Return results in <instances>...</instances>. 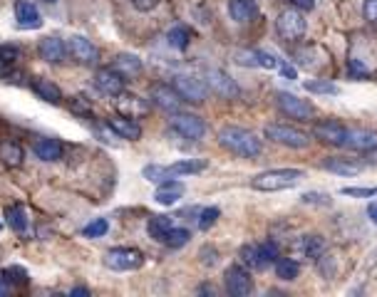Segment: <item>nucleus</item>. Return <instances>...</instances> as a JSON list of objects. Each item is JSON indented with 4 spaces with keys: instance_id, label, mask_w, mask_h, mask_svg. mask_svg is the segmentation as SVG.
I'll return each mask as SVG.
<instances>
[{
    "instance_id": "7",
    "label": "nucleus",
    "mask_w": 377,
    "mask_h": 297,
    "mask_svg": "<svg viewBox=\"0 0 377 297\" xmlns=\"http://www.w3.org/2000/svg\"><path fill=\"white\" fill-rule=\"evenodd\" d=\"M171 85H174V89L181 94V99H184V102L201 104L204 99H206V94H208L206 85H204L201 80H197V77H192V75H176Z\"/></svg>"
},
{
    "instance_id": "1",
    "label": "nucleus",
    "mask_w": 377,
    "mask_h": 297,
    "mask_svg": "<svg viewBox=\"0 0 377 297\" xmlns=\"http://www.w3.org/2000/svg\"><path fill=\"white\" fill-rule=\"evenodd\" d=\"M219 144L229 149L231 154H239V157L246 159H253L261 154V139L253 131L241 129V126H224L219 131Z\"/></svg>"
},
{
    "instance_id": "50",
    "label": "nucleus",
    "mask_w": 377,
    "mask_h": 297,
    "mask_svg": "<svg viewBox=\"0 0 377 297\" xmlns=\"http://www.w3.org/2000/svg\"><path fill=\"white\" fill-rule=\"evenodd\" d=\"M367 216H370V221L377 226V203H370V205H367Z\"/></svg>"
},
{
    "instance_id": "41",
    "label": "nucleus",
    "mask_w": 377,
    "mask_h": 297,
    "mask_svg": "<svg viewBox=\"0 0 377 297\" xmlns=\"http://www.w3.org/2000/svg\"><path fill=\"white\" fill-rule=\"evenodd\" d=\"M236 62L241 67H258V50H239L236 52Z\"/></svg>"
},
{
    "instance_id": "16",
    "label": "nucleus",
    "mask_w": 377,
    "mask_h": 297,
    "mask_svg": "<svg viewBox=\"0 0 377 297\" xmlns=\"http://www.w3.org/2000/svg\"><path fill=\"white\" fill-rule=\"evenodd\" d=\"M107 126H110L117 136H122V139L137 141L139 136H142V126L137 124V119L125 117V114H120V117H112L110 122H107Z\"/></svg>"
},
{
    "instance_id": "37",
    "label": "nucleus",
    "mask_w": 377,
    "mask_h": 297,
    "mask_svg": "<svg viewBox=\"0 0 377 297\" xmlns=\"http://www.w3.org/2000/svg\"><path fill=\"white\" fill-rule=\"evenodd\" d=\"M3 280L13 282V285H22V282H28V270L20 268V265H10L3 270Z\"/></svg>"
},
{
    "instance_id": "19",
    "label": "nucleus",
    "mask_w": 377,
    "mask_h": 297,
    "mask_svg": "<svg viewBox=\"0 0 377 297\" xmlns=\"http://www.w3.org/2000/svg\"><path fill=\"white\" fill-rule=\"evenodd\" d=\"M206 77H208V85H211V89H213V92H219L221 97H236V94H239V87H236V82L231 80L224 70H208Z\"/></svg>"
},
{
    "instance_id": "13",
    "label": "nucleus",
    "mask_w": 377,
    "mask_h": 297,
    "mask_svg": "<svg viewBox=\"0 0 377 297\" xmlns=\"http://www.w3.org/2000/svg\"><path fill=\"white\" fill-rule=\"evenodd\" d=\"M152 102L157 104L159 109H164V112H179L181 107V94L174 89V85H154L152 87Z\"/></svg>"
},
{
    "instance_id": "34",
    "label": "nucleus",
    "mask_w": 377,
    "mask_h": 297,
    "mask_svg": "<svg viewBox=\"0 0 377 297\" xmlns=\"http://www.w3.org/2000/svg\"><path fill=\"white\" fill-rule=\"evenodd\" d=\"M295 245L303 250V255H306V258H318V255H320V250H322V240L318 236H303Z\"/></svg>"
},
{
    "instance_id": "17",
    "label": "nucleus",
    "mask_w": 377,
    "mask_h": 297,
    "mask_svg": "<svg viewBox=\"0 0 377 297\" xmlns=\"http://www.w3.org/2000/svg\"><path fill=\"white\" fill-rule=\"evenodd\" d=\"M345 146H350L353 152H372L377 149V134L375 131H367V129H353L348 131V141Z\"/></svg>"
},
{
    "instance_id": "30",
    "label": "nucleus",
    "mask_w": 377,
    "mask_h": 297,
    "mask_svg": "<svg viewBox=\"0 0 377 297\" xmlns=\"http://www.w3.org/2000/svg\"><path fill=\"white\" fill-rule=\"evenodd\" d=\"M17 57H20V50L17 48H10V45L0 48V80L13 75V65H15Z\"/></svg>"
},
{
    "instance_id": "8",
    "label": "nucleus",
    "mask_w": 377,
    "mask_h": 297,
    "mask_svg": "<svg viewBox=\"0 0 377 297\" xmlns=\"http://www.w3.org/2000/svg\"><path fill=\"white\" fill-rule=\"evenodd\" d=\"M171 129L184 136V139H192V141L201 139V136L206 134V124H204L201 119L194 117V114H184V112H174V117H171Z\"/></svg>"
},
{
    "instance_id": "5",
    "label": "nucleus",
    "mask_w": 377,
    "mask_h": 297,
    "mask_svg": "<svg viewBox=\"0 0 377 297\" xmlns=\"http://www.w3.org/2000/svg\"><path fill=\"white\" fill-rule=\"evenodd\" d=\"M142 263H144V255L142 250L137 248H112L110 253H107V258H104V265L117 273L137 270V268H142Z\"/></svg>"
},
{
    "instance_id": "40",
    "label": "nucleus",
    "mask_w": 377,
    "mask_h": 297,
    "mask_svg": "<svg viewBox=\"0 0 377 297\" xmlns=\"http://www.w3.org/2000/svg\"><path fill=\"white\" fill-rule=\"evenodd\" d=\"M280 62H283V59H278L273 52H266V50H258V67H263V70H278Z\"/></svg>"
},
{
    "instance_id": "28",
    "label": "nucleus",
    "mask_w": 377,
    "mask_h": 297,
    "mask_svg": "<svg viewBox=\"0 0 377 297\" xmlns=\"http://www.w3.org/2000/svg\"><path fill=\"white\" fill-rule=\"evenodd\" d=\"M6 223L13 228V231L22 236V233L28 231V211H25L22 205H10V208L6 211Z\"/></svg>"
},
{
    "instance_id": "15",
    "label": "nucleus",
    "mask_w": 377,
    "mask_h": 297,
    "mask_svg": "<svg viewBox=\"0 0 377 297\" xmlns=\"http://www.w3.org/2000/svg\"><path fill=\"white\" fill-rule=\"evenodd\" d=\"M15 20H17V27L22 30H38L43 25V17H40L38 8L28 0H17L15 3Z\"/></svg>"
},
{
    "instance_id": "25",
    "label": "nucleus",
    "mask_w": 377,
    "mask_h": 297,
    "mask_svg": "<svg viewBox=\"0 0 377 297\" xmlns=\"http://www.w3.org/2000/svg\"><path fill=\"white\" fill-rule=\"evenodd\" d=\"M35 157L40 161H60L62 159V144L57 139H40L35 141Z\"/></svg>"
},
{
    "instance_id": "52",
    "label": "nucleus",
    "mask_w": 377,
    "mask_h": 297,
    "mask_svg": "<svg viewBox=\"0 0 377 297\" xmlns=\"http://www.w3.org/2000/svg\"><path fill=\"white\" fill-rule=\"evenodd\" d=\"M70 295H75V297H77V295H83V297H87V295H90V290H87V287H75V290H72V292H70Z\"/></svg>"
},
{
    "instance_id": "24",
    "label": "nucleus",
    "mask_w": 377,
    "mask_h": 297,
    "mask_svg": "<svg viewBox=\"0 0 377 297\" xmlns=\"http://www.w3.org/2000/svg\"><path fill=\"white\" fill-rule=\"evenodd\" d=\"M0 161L6 164L8 168H17L25 161V149L17 141H3L0 144Z\"/></svg>"
},
{
    "instance_id": "26",
    "label": "nucleus",
    "mask_w": 377,
    "mask_h": 297,
    "mask_svg": "<svg viewBox=\"0 0 377 297\" xmlns=\"http://www.w3.org/2000/svg\"><path fill=\"white\" fill-rule=\"evenodd\" d=\"M229 13H231V20H236V22H248L258 15L253 0H231Z\"/></svg>"
},
{
    "instance_id": "2",
    "label": "nucleus",
    "mask_w": 377,
    "mask_h": 297,
    "mask_svg": "<svg viewBox=\"0 0 377 297\" xmlns=\"http://www.w3.org/2000/svg\"><path fill=\"white\" fill-rule=\"evenodd\" d=\"M303 178L301 168H273V171L258 173L253 176L251 186L256 191H266V194H273V191H285L290 186H295Z\"/></svg>"
},
{
    "instance_id": "18",
    "label": "nucleus",
    "mask_w": 377,
    "mask_h": 297,
    "mask_svg": "<svg viewBox=\"0 0 377 297\" xmlns=\"http://www.w3.org/2000/svg\"><path fill=\"white\" fill-rule=\"evenodd\" d=\"M40 55H43L45 62L50 65H57L62 62L67 55V43H62L60 38H43L40 40Z\"/></svg>"
},
{
    "instance_id": "6",
    "label": "nucleus",
    "mask_w": 377,
    "mask_h": 297,
    "mask_svg": "<svg viewBox=\"0 0 377 297\" xmlns=\"http://www.w3.org/2000/svg\"><path fill=\"white\" fill-rule=\"evenodd\" d=\"M278 109L290 119H298V122H311L313 117V104L306 102V99L295 97L290 92H278V99H276Z\"/></svg>"
},
{
    "instance_id": "53",
    "label": "nucleus",
    "mask_w": 377,
    "mask_h": 297,
    "mask_svg": "<svg viewBox=\"0 0 377 297\" xmlns=\"http://www.w3.org/2000/svg\"><path fill=\"white\" fill-rule=\"evenodd\" d=\"M43 3H57V0H43Z\"/></svg>"
},
{
    "instance_id": "32",
    "label": "nucleus",
    "mask_w": 377,
    "mask_h": 297,
    "mask_svg": "<svg viewBox=\"0 0 377 297\" xmlns=\"http://www.w3.org/2000/svg\"><path fill=\"white\" fill-rule=\"evenodd\" d=\"M298 273H301V265L295 263L293 258H278L276 260V275H278L280 280H295Z\"/></svg>"
},
{
    "instance_id": "45",
    "label": "nucleus",
    "mask_w": 377,
    "mask_h": 297,
    "mask_svg": "<svg viewBox=\"0 0 377 297\" xmlns=\"http://www.w3.org/2000/svg\"><path fill=\"white\" fill-rule=\"evenodd\" d=\"M375 194L377 189H343V196H360V198H370Z\"/></svg>"
},
{
    "instance_id": "9",
    "label": "nucleus",
    "mask_w": 377,
    "mask_h": 297,
    "mask_svg": "<svg viewBox=\"0 0 377 297\" xmlns=\"http://www.w3.org/2000/svg\"><path fill=\"white\" fill-rule=\"evenodd\" d=\"M313 136L330 146H345L348 141V129H345L340 122H333V119H322L313 126Z\"/></svg>"
},
{
    "instance_id": "27",
    "label": "nucleus",
    "mask_w": 377,
    "mask_h": 297,
    "mask_svg": "<svg viewBox=\"0 0 377 297\" xmlns=\"http://www.w3.org/2000/svg\"><path fill=\"white\" fill-rule=\"evenodd\" d=\"M112 67L125 77H137L139 72H142V59H139L137 55L125 52V55H117L115 62H112Z\"/></svg>"
},
{
    "instance_id": "12",
    "label": "nucleus",
    "mask_w": 377,
    "mask_h": 297,
    "mask_svg": "<svg viewBox=\"0 0 377 297\" xmlns=\"http://www.w3.org/2000/svg\"><path fill=\"white\" fill-rule=\"evenodd\" d=\"M67 55L75 62H80V65H94L97 62V48L87 38H83V35H72L67 40Z\"/></svg>"
},
{
    "instance_id": "3",
    "label": "nucleus",
    "mask_w": 377,
    "mask_h": 297,
    "mask_svg": "<svg viewBox=\"0 0 377 297\" xmlns=\"http://www.w3.org/2000/svg\"><path fill=\"white\" fill-rule=\"evenodd\" d=\"M276 33L280 35V40L285 43H298L306 35V17L298 8H285L276 20Z\"/></svg>"
},
{
    "instance_id": "11",
    "label": "nucleus",
    "mask_w": 377,
    "mask_h": 297,
    "mask_svg": "<svg viewBox=\"0 0 377 297\" xmlns=\"http://www.w3.org/2000/svg\"><path fill=\"white\" fill-rule=\"evenodd\" d=\"M125 75L115 70V67H104L94 75V87H97L99 92L107 94V97H117V94L125 92Z\"/></svg>"
},
{
    "instance_id": "21",
    "label": "nucleus",
    "mask_w": 377,
    "mask_h": 297,
    "mask_svg": "<svg viewBox=\"0 0 377 297\" xmlns=\"http://www.w3.org/2000/svg\"><path fill=\"white\" fill-rule=\"evenodd\" d=\"M239 255H241V260H243V265H248L251 270H263V268L268 265V258H266V250H263V243L243 245Z\"/></svg>"
},
{
    "instance_id": "31",
    "label": "nucleus",
    "mask_w": 377,
    "mask_h": 297,
    "mask_svg": "<svg viewBox=\"0 0 377 297\" xmlns=\"http://www.w3.org/2000/svg\"><path fill=\"white\" fill-rule=\"evenodd\" d=\"M171 228H174V226H171V218H169V216H154L152 221H149L147 231H149V236H152L154 240L164 243L166 233H169Z\"/></svg>"
},
{
    "instance_id": "38",
    "label": "nucleus",
    "mask_w": 377,
    "mask_h": 297,
    "mask_svg": "<svg viewBox=\"0 0 377 297\" xmlns=\"http://www.w3.org/2000/svg\"><path fill=\"white\" fill-rule=\"evenodd\" d=\"M107 231H110V223L104 221V218H97V221L87 223V226L83 228V236L85 238H102Z\"/></svg>"
},
{
    "instance_id": "22",
    "label": "nucleus",
    "mask_w": 377,
    "mask_h": 297,
    "mask_svg": "<svg viewBox=\"0 0 377 297\" xmlns=\"http://www.w3.org/2000/svg\"><path fill=\"white\" fill-rule=\"evenodd\" d=\"M33 92L38 94L43 102H48V104H60L62 102V89L55 85V82H50V80H33Z\"/></svg>"
},
{
    "instance_id": "47",
    "label": "nucleus",
    "mask_w": 377,
    "mask_h": 297,
    "mask_svg": "<svg viewBox=\"0 0 377 297\" xmlns=\"http://www.w3.org/2000/svg\"><path fill=\"white\" fill-rule=\"evenodd\" d=\"M280 75L285 77V80H295V75H298V72H295V67L293 65H288V62H280Z\"/></svg>"
},
{
    "instance_id": "51",
    "label": "nucleus",
    "mask_w": 377,
    "mask_h": 297,
    "mask_svg": "<svg viewBox=\"0 0 377 297\" xmlns=\"http://www.w3.org/2000/svg\"><path fill=\"white\" fill-rule=\"evenodd\" d=\"M10 292V282L8 280H0V297H6Z\"/></svg>"
},
{
    "instance_id": "4",
    "label": "nucleus",
    "mask_w": 377,
    "mask_h": 297,
    "mask_svg": "<svg viewBox=\"0 0 377 297\" xmlns=\"http://www.w3.org/2000/svg\"><path fill=\"white\" fill-rule=\"evenodd\" d=\"M266 136L276 144H283V146H290V149H306L311 144V136L306 131L295 129V126H288V124H268L266 126Z\"/></svg>"
},
{
    "instance_id": "33",
    "label": "nucleus",
    "mask_w": 377,
    "mask_h": 297,
    "mask_svg": "<svg viewBox=\"0 0 377 297\" xmlns=\"http://www.w3.org/2000/svg\"><path fill=\"white\" fill-rule=\"evenodd\" d=\"M166 40H169V45L174 50H186L189 48V40H192V33H189L184 25H176L166 33Z\"/></svg>"
},
{
    "instance_id": "39",
    "label": "nucleus",
    "mask_w": 377,
    "mask_h": 297,
    "mask_svg": "<svg viewBox=\"0 0 377 297\" xmlns=\"http://www.w3.org/2000/svg\"><path fill=\"white\" fill-rule=\"evenodd\" d=\"M144 178L147 181H152V184H162V181H166V166H159V164H149V166H144Z\"/></svg>"
},
{
    "instance_id": "35",
    "label": "nucleus",
    "mask_w": 377,
    "mask_h": 297,
    "mask_svg": "<svg viewBox=\"0 0 377 297\" xmlns=\"http://www.w3.org/2000/svg\"><path fill=\"white\" fill-rule=\"evenodd\" d=\"M308 92L313 94H340V87L333 85V82H322V80H311L303 85Z\"/></svg>"
},
{
    "instance_id": "44",
    "label": "nucleus",
    "mask_w": 377,
    "mask_h": 297,
    "mask_svg": "<svg viewBox=\"0 0 377 297\" xmlns=\"http://www.w3.org/2000/svg\"><path fill=\"white\" fill-rule=\"evenodd\" d=\"M131 6L137 8L139 13H149L159 6V0H131Z\"/></svg>"
},
{
    "instance_id": "46",
    "label": "nucleus",
    "mask_w": 377,
    "mask_h": 297,
    "mask_svg": "<svg viewBox=\"0 0 377 297\" xmlns=\"http://www.w3.org/2000/svg\"><path fill=\"white\" fill-rule=\"evenodd\" d=\"M348 70H350V75H355V77H365L367 72H365V67L357 62V59H350L348 62Z\"/></svg>"
},
{
    "instance_id": "43",
    "label": "nucleus",
    "mask_w": 377,
    "mask_h": 297,
    "mask_svg": "<svg viewBox=\"0 0 377 297\" xmlns=\"http://www.w3.org/2000/svg\"><path fill=\"white\" fill-rule=\"evenodd\" d=\"M362 17L377 27V0H365L362 3Z\"/></svg>"
},
{
    "instance_id": "42",
    "label": "nucleus",
    "mask_w": 377,
    "mask_h": 297,
    "mask_svg": "<svg viewBox=\"0 0 377 297\" xmlns=\"http://www.w3.org/2000/svg\"><path fill=\"white\" fill-rule=\"evenodd\" d=\"M219 216H221L219 208H204L201 218H199V228H201V231H208V228L216 223V218H219Z\"/></svg>"
},
{
    "instance_id": "20",
    "label": "nucleus",
    "mask_w": 377,
    "mask_h": 297,
    "mask_svg": "<svg viewBox=\"0 0 377 297\" xmlns=\"http://www.w3.org/2000/svg\"><path fill=\"white\" fill-rule=\"evenodd\" d=\"M181 196H184V184L181 181H162L157 194H154V201L162 205H174Z\"/></svg>"
},
{
    "instance_id": "49",
    "label": "nucleus",
    "mask_w": 377,
    "mask_h": 297,
    "mask_svg": "<svg viewBox=\"0 0 377 297\" xmlns=\"http://www.w3.org/2000/svg\"><path fill=\"white\" fill-rule=\"evenodd\" d=\"M72 109H75V112H87V109H90V104L85 102L83 97H75V102H72Z\"/></svg>"
},
{
    "instance_id": "14",
    "label": "nucleus",
    "mask_w": 377,
    "mask_h": 297,
    "mask_svg": "<svg viewBox=\"0 0 377 297\" xmlns=\"http://www.w3.org/2000/svg\"><path fill=\"white\" fill-rule=\"evenodd\" d=\"M117 112L125 114V117H131V119H139L144 114H149V104L147 99L137 97V94H117Z\"/></svg>"
},
{
    "instance_id": "48",
    "label": "nucleus",
    "mask_w": 377,
    "mask_h": 297,
    "mask_svg": "<svg viewBox=\"0 0 377 297\" xmlns=\"http://www.w3.org/2000/svg\"><path fill=\"white\" fill-rule=\"evenodd\" d=\"M290 6L298 8V10H313L315 0H290Z\"/></svg>"
},
{
    "instance_id": "10",
    "label": "nucleus",
    "mask_w": 377,
    "mask_h": 297,
    "mask_svg": "<svg viewBox=\"0 0 377 297\" xmlns=\"http://www.w3.org/2000/svg\"><path fill=\"white\" fill-rule=\"evenodd\" d=\"M226 290L236 297H246L253 292V277L248 270L239 268V265H231L229 270H226Z\"/></svg>"
},
{
    "instance_id": "23",
    "label": "nucleus",
    "mask_w": 377,
    "mask_h": 297,
    "mask_svg": "<svg viewBox=\"0 0 377 297\" xmlns=\"http://www.w3.org/2000/svg\"><path fill=\"white\" fill-rule=\"evenodd\" d=\"M208 164L201 161V159H184V161H176L171 166H166V176L176 178V176H194V173L206 171Z\"/></svg>"
},
{
    "instance_id": "54",
    "label": "nucleus",
    "mask_w": 377,
    "mask_h": 297,
    "mask_svg": "<svg viewBox=\"0 0 377 297\" xmlns=\"http://www.w3.org/2000/svg\"><path fill=\"white\" fill-rule=\"evenodd\" d=\"M0 228H3V226H0Z\"/></svg>"
},
{
    "instance_id": "29",
    "label": "nucleus",
    "mask_w": 377,
    "mask_h": 297,
    "mask_svg": "<svg viewBox=\"0 0 377 297\" xmlns=\"http://www.w3.org/2000/svg\"><path fill=\"white\" fill-rule=\"evenodd\" d=\"M322 168H328L333 173H340V176H357L362 171L360 164H353L348 159H328V161H322Z\"/></svg>"
},
{
    "instance_id": "36",
    "label": "nucleus",
    "mask_w": 377,
    "mask_h": 297,
    "mask_svg": "<svg viewBox=\"0 0 377 297\" xmlns=\"http://www.w3.org/2000/svg\"><path fill=\"white\" fill-rule=\"evenodd\" d=\"M189 238H192V233L186 231V228H171V231L166 233L164 243L169 245V248H181V245L189 243Z\"/></svg>"
}]
</instances>
